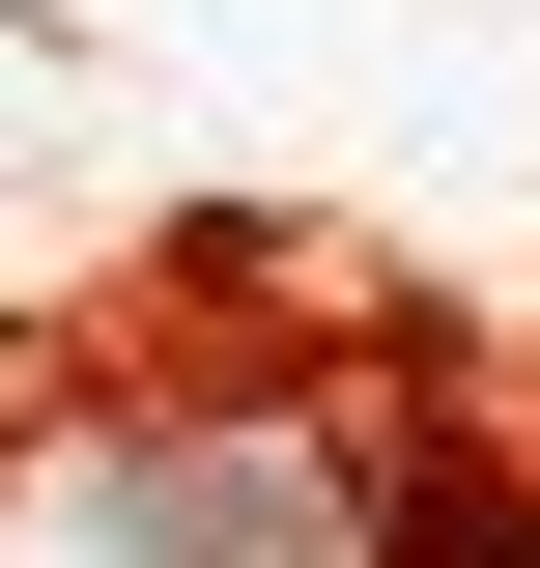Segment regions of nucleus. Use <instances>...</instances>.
Wrapping results in <instances>:
<instances>
[{"instance_id":"f257e3e1","label":"nucleus","mask_w":540,"mask_h":568,"mask_svg":"<svg viewBox=\"0 0 540 568\" xmlns=\"http://www.w3.org/2000/svg\"><path fill=\"white\" fill-rule=\"evenodd\" d=\"M341 540H370V455L284 426V398H228V426H86V455H58V568H341Z\"/></svg>"}]
</instances>
